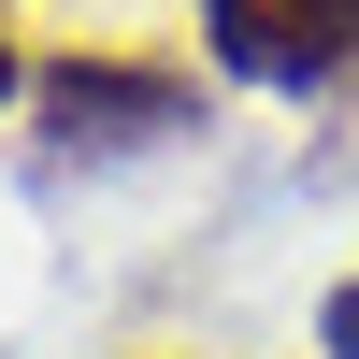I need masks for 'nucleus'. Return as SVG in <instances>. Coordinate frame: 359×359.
<instances>
[{
    "mask_svg": "<svg viewBox=\"0 0 359 359\" xmlns=\"http://www.w3.org/2000/svg\"><path fill=\"white\" fill-rule=\"evenodd\" d=\"M201 57L245 86H331L359 72V0H201Z\"/></svg>",
    "mask_w": 359,
    "mask_h": 359,
    "instance_id": "nucleus-1",
    "label": "nucleus"
},
{
    "mask_svg": "<svg viewBox=\"0 0 359 359\" xmlns=\"http://www.w3.org/2000/svg\"><path fill=\"white\" fill-rule=\"evenodd\" d=\"M29 101H43L57 144H144V130H187V72H158V57H57V72H29Z\"/></svg>",
    "mask_w": 359,
    "mask_h": 359,
    "instance_id": "nucleus-2",
    "label": "nucleus"
},
{
    "mask_svg": "<svg viewBox=\"0 0 359 359\" xmlns=\"http://www.w3.org/2000/svg\"><path fill=\"white\" fill-rule=\"evenodd\" d=\"M316 345H331V359H359V273L331 287V316H316Z\"/></svg>",
    "mask_w": 359,
    "mask_h": 359,
    "instance_id": "nucleus-3",
    "label": "nucleus"
},
{
    "mask_svg": "<svg viewBox=\"0 0 359 359\" xmlns=\"http://www.w3.org/2000/svg\"><path fill=\"white\" fill-rule=\"evenodd\" d=\"M15 86H29V57H15V29H0V101H15Z\"/></svg>",
    "mask_w": 359,
    "mask_h": 359,
    "instance_id": "nucleus-4",
    "label": "nucleus"
}]
</instances>
